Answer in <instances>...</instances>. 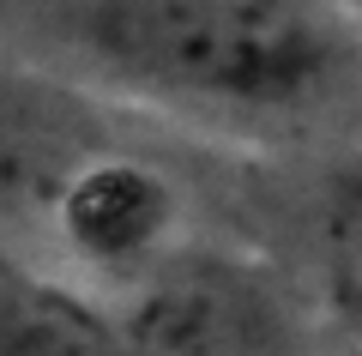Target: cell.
I'll use <instances>...</instances> for the list:
<instances>
[{
    "label": "cell",
    "mask_w": 362,
    "mask_h": 356,
    "mask_svg": "<svg viewBox=\"0 0 362 356\" xmlns=\"http://www.w3.org/2000/svg\"><path fill=\"white\" fill-rule=\"evenodd\" d=\"M0 67L247 145H362L350 0H0Z\"/></svg>",
    "instance_id": "1"
},
{
    "label": "cell",
    "mask_w": 362,
    "mask_h": 356,
    "mask_svg": "<svg viewBox=\"0 0 362 356\" xmlns=\"http://www.w3.org/2000/svg\"><path fill=\"white\" fill-rule=\"evenodd\" d=\"M139 356H290L296 314L278 278L223 254H163L121 308Z\"/></svg>",
    "instance_id": "2"
},
{
    "label": "cell",
    "mask_w": 362,
    "mask_h": 356,
    "mask_svg": "<svg viewBox=\"0 0 362 356\" xmlns=\"http://www.w3.org/2000/svg\"><path fill=\"white\" fill-rule=\"evenodd\" d=\"M54 212H61V236L78 260H90L97 272L139 278L169 248L175 188L133 157H85L61 188Z\"/></svg>",
    "instance_id": "3"
},
{
    "label": "cell",
    "mask_w": 362,
    "mask_h": 356,
    "mask_svg": "<svg viewBox=\"0 0 362 356\" xmlns=\"http://www.w3.org/2000/svg\"><path fill=\"white\" fill-rule=\"evenodd\" d=\"M0 356H139L121 326L78 290L0 254Z\"/></svg>",
    "instance_id": "4"
}]
</instances>
